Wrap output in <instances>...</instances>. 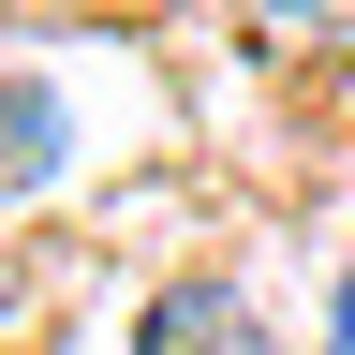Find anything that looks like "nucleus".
<instances>
[{
    "label": "nucleus",
    "mask_w": 355,
    "mask_h": 355,
    "mask_svg": "<svg viewBox=\"0 0 355 355\" xmlns=\"http://www.w3.org/2000/svg\"><path fill=\"white\" fill-rule=\"evenodd\" d=\"M133 355H266V326H252V296H222V282H178V296H148Z\"/></svg>",
    "instance_id": "f257e3e1"
},
{
    "label": "nucleus",
    "mask_w": 355,
    "mask_h": 355,
    "mask_svg": "<svg viewBox=\"0 0 355 355\" xmlns=\"http://www.w3.org/2000/svg\"><path fill=\"white\" fill-rule=\"evenodd\" d=\"M60 148H74L60 89H44V74H0V207H30L44 178H60Z\"/></svg>",
    "instance_id": "f03ea898"
},
{
    "label": "nucleus",
    "mask_w": 355,
    "mask_h": 355,
    "mask_svg": "<svg viewBox=\"0 0 355 355\" xmlns=\"http://www.w3.org/2000/svg\"><path fill=\"white\" fill-rule=\"evenodd\" d=\"M252 44H282V60H340L355 44V0H237Z\"/></svg>",
    "instance_id": "7ed1b4c3"
},
{
    "label": "nucleus",
    "mask_w": 355,
    "mask_h": 355,
    "mask_svg": "<svg viewBox=\"0 0 355 355\" xmlns=\"http://www.w3.org/2000/svg\"><path fill=\"white\" fill-rule=\"evenodd\" d=\"M60 15H163V0H60Z\"/></svg>",
    "instance_id": "20e7f679"
},
{
    "label": "nucleus",
    "mask_w": 355,
    "mask_h": 355,
    "mask_svg": "<svg viewBox=\"0 0 355 355\" xmlns=\"http://www.w3.org/2000/svg\"><path fill=\"white\" fill-rule=\"evenodd\" d=\"M0 311H15V266H0Z\"/></svg>",
    "instance_id": "39448f33"
}]
</instances>
